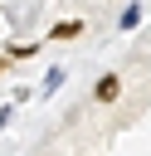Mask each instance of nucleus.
<instances>
[{
  "label": "nucleus",
  "mask_w": 151,
  "mask_h": 156,
  "mask_svg": "<svg viewBox=\"0 0 151 156\" xmlns=\"http://www.w3.org/2000/svg\"><path fill=\"white\" fill-rule=\"evenodd\" d=\"M117 93H122V83H117L112 73H107V78H97V102H112Z\"/></svg>",
  "instance_id": "nucleus-1"
},
{
  "label": "nucleus",
  "mask_w": 151,
  "mask_h": 156,
  "mask_svg": "<svg viewBox=\"0 0 151 156\" xmlns=\"http://www.w3.org/2000/svg\"><path fill=\"white\" fill-rule=\"evenodd\" d=\"M78 29H83V24H78V20H68V24H58V29H54V39H73Z\"/></svg>",
  "instance_id": "nucleus-2"
}]
</instances>
